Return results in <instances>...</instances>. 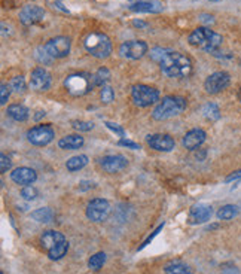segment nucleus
<instances>
[{"instance_id":"1","label":"nucleus","mask_w":241,"mask_h":274,"mask_svg":"<svg viewBox=\"0 0 241 274\" xmlns=\"http://www.w3.org/2000/svg\"><path fill=\"white\" fill-rule=\"evenodd\" d=\"M159 69L168 78H188L194 67L191 58L186 55L176 51H167L159 61Z\"/></svg>"},{"instance_id":"2","label":"nucleus","mask_w":241,"mask_h":274,"mask_svg":"<svg viewBox=\"0 0 241 274\" xmlns=\"http://www.w3.org/2000/svg\"><path fill=\"white\" fill-rule=\"evenodd\" d=\"M188 42L195 48H200L206 52L213 54L222 45L224 37L219 33L210 30L209 27H198L188 36Z\"/></svg>"},{"instance_id":"3","label":"nucleus","mask_w":241,"mask_h":274,"mask_svg":"<svg viewBox=\"0 0 241 274\" xmlns=\"http://www.w3.org/2000/svg\"><path fill=\"white\" fill-rule=\"evenodd\" d=\"M186 109V100L180 95H167L164 97L158 106L152 112V118L155 121H165L180 115Z\"/></svg>"},{"instance_id":"4","label":"nucleus","mask_w":241,"mask_h":274,"mask_svg":"<svg viewBox=\"0 0 241 274\" xmlns=\"http://www.w3.org/2000/svg\"><path fill=\"white\" fill-rule=\"evenodd\" d=\"M84 46L96 58H108L112 54V40L105 33H90L84 40Z\"/></svg>"},{"instance_id":"5","label":"nucleus","mask_w":241,"mask_h":274,"mask_svg":"<svg viewBox=\"0 0 241 274\" xmlns=\"http://www.w3.org/2000/svg\"><path fill=\"white\" fill-rule=\"evenodd\" d=\"M64 85L72 95H85L91 91V88L94 87V82H93V76L87 73H73L64 81Z\"/></svg>"},{"instance_id":"6","label":"nucleus","mask_w":241,"mask_h":274,"mask_svg":"<svg viewBox=\"0 0 241 274\" xmlns=\"http://www.w3.org/2000/svg\"><path fill=\"white\" fill-rule=\"evenodd\" d=\"M131 98H132L135 106L147 107L159 100V91L153 87L138 84V85H134L131 88Z\"/></svg>"},{"instance_id":"7","label":"nucleus","mask_w":241,"mask_h":274,"mask_svg":"<svg viewBox=\"0 0 241 274\" xmlns=\"http://www.w3.org/2000/svg\"><path fill=\"white\" fill-rule=\"evenodd\" d=\"M111 215V204L105 198H94L87 206V218L93 222H103Z\"/></svg>"},{"instance_id":"8","label":"nucleus","mask_w":241,"mask_h":274,"mask_svg":"<svg viewBox=\"0 0 241 274\" xmlns=\"http://www.w3.org/2000/svg\"><path fill=\"white\" fill-rule=\"evenodd\" d=\"M55 137V133L51 125H36L27 131V140L34 146H45L51 143Z\"/></svg>"},{"instance_id":"9","label":"nucleus","mask_w":241,"mask_h":274,"mask_svg":"<svg viewBox=\"0 0 241 274\" xmlns=\"http://www.w3.org/2000/svg\"><path fill=\"white\" fill-rule=\"evenodd\" d=\"M43 46H45L46 52L49 54V57H52V58H64L70 52V39L64 37V36L52 37Z\"/></svg>"},{"instance_id":"10","label":"nucleus","mask_w":241,"mask_h":274,"mask_svg":"<svg viewBox=\"0 0 241 274\" xmlns=\"http://www.w3.org/2000/svg\"><path fill=\"white\" fill-rule=\"evenodd\" d=\"M147 43L143 40H126L120 46V54L126 60H138L147 52Z\"/></svg>"},{"instance_id":"11","label":"nucleus","mask_w":241,"mask_h":274,"mask_svg":"<svg viewBox=\"0 0 241 274\" xmlns=\"http://www.w3.org/2000/svg\"><path fill=\"white\" fill-rule=\"evenodd\" d=\"M231 82V76L227 72H215L212 73L206 82H204V90L209 94H218V92L224 91Z\"/></svg>"},{"instance_id":"12","label":"nucleus","mask_w":241,"mask_h":274,"mask_svg":"<svg viewBox=\"0 0 241 274\" xmlns=\"http://www.w3.org/2000/svg\"><path fill=\"white\" fill-rule=\"evenodd\" d=\"M213 215V207L207 203H198L194 204L188 215V224L191 225H200L207 222Z\"/></svg>"},{"instance_id":"13","label":"nucleus","mask_w":241,"mask_h":274,"mask_svg":"<svg viewBox=\"0 0 241 274\" xmlns=\"http://www.w3.org/2000/svg\"><path fill=\"white\" fill-rule=\"evenodd\" d=\"M51 87V75L43 67H36L30 75V88L37 92L46 91Z\"/></svg>"},{"instance_id":"14","label":"nucleus","mask_w":241,"mask_h":274,"mask_svg":"<svg viewBox=\"0 0 241 274\" xmlns=\"http://www.w3.org/2000/svg\"><path fill=\"white\" fill-rule=\"evenodd\" d=\"M45 16V10L40 6L36 4H27L19 10V21L24 25H34L40 22Z\"/></svg>"},{"instance_id":"15","label":"nucleus","mask_w":241,"mask_h":274,"mask_svg":"<svg viewBox=\"0 0 241 274\" xmlns=\"http://www.w3.org/2000/svg\"><path fill=\"white\" fill-rule=\"evenodd\" d=\"M146 142L152 149L159 152H170L176 146L174 139L168 134H149L146 137Z\"/></svg>"},{"instance_id":"16","label":"nucleus","mask_w":241,"mask_h":274,"mask_svg":"<svg viewBox=\"0 0 241 274\" xmlns=\"http://www.w3.org/2000/svg\"><path fill=\"white\" fill-rule=\"evenodd\" d=\"M100 166L105 172L114 175L122 172L128 166V160L122 155H108L100 160Z\"/></svg>"},{"instance_id":"17","label":"nucleus","mask_w":241,"mask_h":274,"mask_svg":"<svg viewBox=\"0 0 241 274\" xmlns=\"http://www.w3.org/2000/svg\"><path fill=\"white\" fill-rule=\"evenodd\" d=\"M206 137H207V134H206L204 130H201V128H194V130H191V131H188V133L185 134L182 143H183V146H185L188 151H195V149H198V148L206 142Z\"/></svg>"},{"instance_id":"18","label":"nucleus","mask_w":241,"mask_h":274,"mask_svg":"<svg viewBox=\"0 0 241 274\" xmlns=\"http://www.w3.org/2000/svg\"><path fill=\"white\" fill-rule=\"evenodd\" d=\"M64 242H66V237H64L61 233L52 231V230L45 231V233L42 234V237H40V246H42V249H43L46 254L51 252L52 249H55L57 246H60V245L64 243Z\"/></svg>"},{"instance_id":"19","label":"nucleus","mask_w":241,"mask_h":274,"mask_svg":"<svg viewBox=\"0 0 241 274\" xmlns=\"http://www.w3.org/2000/svg\"><path fill=\"white\" fill-rule=\"evenodd\" d=\"M10 179H12V182H15L16 185L27 186V185H31V183L36 182L37 175L30 167H18V169H15L10 173Z\"/></svg>"},{"instance_id":"20","label":"nucleus","mask_w":241,"mask_h":274,"mask_svg":"<svg viewBox=\"0 0 241 274\" xmlns=\"http://www.w3.org/2000/svg\"><path fill=\"white\" fill-rule=\"evenodd\" d=\"M128 9L140 13H159L164 9V6L161 1H156V0H140V1L131 3Z\"/></svg>"},{"instance_id":"21","label":"nucleus","mask_w":241,"mask_h":274,"mask_svg":"<svg viewBox=\"0 0 241 274\" xmlns=\"http://www.w3.org/2000/svg\"><path fill=\"white\" fill-rule=\"evenodd\" d=\"M85 143L84 137L78 136V134H70V136H66L63 139H60L58 142V146L61 149H66V151H75V149H79L82 148Z\"/></svg>"},{"instance_id":"22","label":"nucleus","mask_w":241,"mask_h":274,"mask_svg":"<svg viewBox=\"0 0 241 274\" xmlns=\"http://www.w3.org/2000/svg\"><path fill=\"white\" fill-rule=\"evenodd\" d=\"M7 116L12 118L16 122H24L28 119V109L24 104H10L6 110Z\"/></svg>"},{"instance_id":"23","label":"nucleus","mask_w":241,"mask_h":274,"mask_svg":"<svg viewBox=\"0 0 241 274\" xmlns=\"http://www.w3.org/2000/svg\"><path fill=\"white\" fill-rule=\"evenodd\" d=\"M31 219L36 221V222H42V224H48L54 219V212L52 209L49 207H42V209H37L34 212H31Z\"/></svg>"},{"instance_id":"24","label":"nucleus","mask_w":241,"mask_h":274,"mask_svg":"<svg viewBox=\"0 0 241 274\" xmlns=\"http://www.w3.org/2000/svg\"><path fill=\"white\" fill-rule=\"evenodd\" d=\"M87 164H88V157L87 155H76V157H72L70 160H67L66 167H67L69 172H79Z\"/></svg>"},{"instance_id":"25","label":"nucleus","mask_w":241,"mask_h":274,"mask_svg":"<svg viewBox=\"0 0 241 274\" xmlns=\"http://www.w3.org/2000/svg\"><path fill=\"white\" fill-rule=\"evenodd\" d=\"M239 213H240L239 206L227 204V206H224V207H221V209H219V212H218V218H219L221 221H231V219H234Z\"/></svg>"},{"instance_id":"26","label":"nucleus","mask_w":241,"mask_h":274,"mask_svg":"<svg viewBox=\"0 0 241 274\" xmlns=\"http://www.w3.org/2000/svg\"><path fill=\"white\" fill-rule=\"evenodd\" d=\"M165 274H191V270L188 266H185L183 263L180 261H176V263H170L165 266L164 269Z\"/></svg>"},{"instance_id":"27","label":"nucleus","mask_w":241,"mask_h":274,"mask_svg":"<svg viewBox=\"0 0 241 274\" xmlns=\"http://www.w3.org/2000/svg\"><path fill=\"white\" fill-rule=\"evenodd\" d=\"M111 78V72L106 67H100L94 75H93V82L94 87H105V84L109 81Z\"/></svg>"},{"instance_id":"28","label":"nucleus","mask_w":241,"mask_h":274,"mask_svg":"<svg viewBox=\"0 0 241 274\" xmlns=\"http://www.w3.org/2000/svg\"><path fill=\"white\" fill-rule=\"evenodd\" d=\"M106 263V254L105 252H99L96 255H93L88 261V267L93 270V272H99Z\"/></svg>"},{"instance_id":"29","label":"nucleus","mask_w":241,"mask_h":274,"mask_svg":"<svg viewBox=\"0 0 241 274\" xmlns=\"http://www.w3.org/2000/svg\"><path fill=\"white\" fill-rule=\"evenodd\" d=\"M203 113H204V116H206L207 119H210V121H216V119L221 118V110H219V107H218L215 103H207V104L203 107Z\"/></svg>"},{"instance_id":"30","label":"nucleus","mask_w":241,"mask_h":274,"mask_svg":"<svg viewBox=\"0 0 241 274\" xmlns=\"http://www.w3.org/2000/svg\"><path fill=\"white\" fill-rule=\"evenodd\" d=\"M67 251H69V243L64 242V243H61L60 246H57L55 249H52L51 252H48V257H49V260H52V261H58V260H61L63 257H66Z\"/></svg>"},{"instance_id":"31","label":"nucleus","mask_w":241,"mask_h":274,"mask_svg":"<svg viewBox=\"0 0 241 274\" xmlns=\"http://www.w3.org/2000/svg\"><path fill=\"white\" fill-rule=\"evenodd\" d=\"M9 87H10V90H13V91L18 92V94L25 91V79H24V76H15V78H12Z\"/></svg>"},{"instance_id":"32","label":"nucleus","mask_w":241,"mask_h":274,"mask_svg":"<svg viewBox=\"0 0 241 274\" xmlns=\"http://www.w3.org/2000/svg\"><path fill=\"white\" fill-rule=\"evenodd\" d=\"M21 197L25 200V201H33L36 197H37V189L31 185H27L21 189Z\"/></svg>"},{"instance_id":"33","label":"nucleus","mask_w":241,"mask_h":274,"mask_svg":"<svg viewBox=\"0 0 241 274\" xmlns=\"http://www.w3.org/2000/svg\"><path fill=\"white\" fill-rule=\"evenodd\" d=\"M72 125L78 131H91L94 128V124L90 122V121H73Z\"/></svg>"},{"instance_id":"34","label":"nucleus","mask_w":241,"mask_h":274,"mask_svg":"<svg viewBox=\"0 0 241 274\" xmlns=\"http://www.w3.org/2000/svg\"><path fill=\"white\" fill-rule=\"evenodd\" d=\"M100 97H102L103 103L109 104V103H112L114 98H115V91H114L111 87H103V88H102V92H100Z\"/></svg>"},{"instance_id":"35","label":"nucleus","mask_w":241,"mask_h":274,"mask_svg":"<svg viewBox=\"0 0 241 274\" xmlns=\"http://www.w3.org/2000/svg\"><path fill=\"white\" fill-rule=\"evenodd\" d=\"M10 166H12L10 158L6 157L4 154H1V155H0V173H6V172L10 169Z\"/></svg>"},{"instance_id":"36","label":"nucleus","mask_w":241,"mask_h":274,"mask_svg":"<svg viewBox=\"0 0 241 274\" xmlns=\"http://www.w3.org/2000/svg\"><path fill=\"white\" fill-rule=\"evenodd\" d=\"M9 95H10V87H7L6 84H1V87H0V103L6 104Z\"/></svg>"},{"instance_id":"37","label":"nucleus","mask_w":241,"mask_h":274,"mask_svg":"<svg viewBox=\"0 0 241 274\" xmlns=\"http://www.w3.org/2000/svg\"><path fill=\"white\" fill-rule=\"evenodd\" d=\"M118 145H120V146H123V148H128V149H132V151H138V149H140V145H138V143L131 142V140H128V139H120V142H118Z\"/></svg>"},{"instance_id":"38","label":"nucleus","mask_w":241,"mask_h":274,"mask_svg":"<svg viewBox=\"0 0 241 274\" xmlns=\"http://www.w3.org/2000/svg\"><path fill=\"white\" fill-rule=\"evenodd\" d=\"M106 127H108L109 130H112L114 133L120 134V136H123V134H125L123 128H122V127H120L118 124H114V122H106Z\"/></svg>"},{"instance_id":"39","label":"nucleus","mask_w":241,"mask_h":274,"mask_svg":"<svg viewBox=\"0 0 241 274\" xmlns=\"http://www.w3.org/2000/svg\"><path fill=\"white\" fill-rule=\"evenodd\" d=\"M239 179H241V170H237V172L231 173V175L225 179V182L230 183V182H234V181H239Z\"/></svg>"},{"instance_id":"40","label":"nucleus","mask_w":241,"mask_h":274,"mask_svg":"<svg viewBox=\"0 0 241 274\" xmlns=\"http://www.w3.org/2000/svg\"><path fill=\"white\" fill-rule=\"evenodd\" d=\"M200 19H201V22H204V24H213V22H215V18H213L212 15H207V13H201V15H200Z\"/></svg>"},{"instance_id":"41","label":"nucleus","mask_w":241,"mask_h":274,"mask_svg":"<svg viewBox=\"0 0 241 274\" xmlns=\"http://www.w3.org/2000/svg\"><path fill=\"white\" fill-rule=\"evenodd\" d=\"M94 186H96L94 182H90V181H82V182L79 183V189H81V191H87V189L94 188Z\"/></svg>"},{"instance_id":"42","label":"nucleus","mask_w":241,"mask_h":274,"mask_svg":"<svg viewBox=\"0 0 241 274\" xmlns=\"http://www.w3.org/2000/svg\"><path fill=\"white\" fill-rule=\"evenodd\" d=\"M132 25H135V27H147V24L146 22H143V21H132Z\"/></svg>"},{"instance_id":"43","label":"nucleus","mask_w":241,"mask_h":274,"mask_svg":"<svg viewBox=\"0 0 241 274\" xmlns=\"http://www.w3.org/2000/svg\"><path fill=\"white\" fill-rule=\"evenodd\" d=\"M36 113H37V115L34 116V119H36V121H37V119H40L42 116H45V110H39V112H36Z\"/></svg>"},{"instance_id":"44","label":"nucleus","mask_w":241,"mask_h":274,"mask_svg":"<svg viewBox=\"0 0 241 274\" xmlns=\"http://www.w3.org/2000/svg\"><path fill=\"white\" fill-rule=\"evenodd\" d=\"M239 98H240V101H241V91L239 92Z\"/></svg>"},{"instance_id":"45","label":"nucleus","mask_w":241,"mask_h":274,"mask_svg":"<svg viewBox=\"0 0 241 274\" xmlns=\"http://www.w3.org/2000/svg\"><path fill=\"white\" fill-rule=\"evenodd\" d=\"M210 1H221V0H210Z\"/></svg>"},{"instance_id":"46","label":"nucleus","mask_w":241,"mask_h":274,"mask_svg":"<svg viewBox=\"0 0 241 274\" xmlns=\"http://www.w3.org/2000/svg\"><path fill=\"white\" fill-rule=\"evenodd\" d=\"M0 274H3V273H0Z\"/></svg>"}]
</instances>
